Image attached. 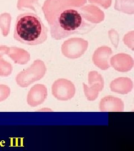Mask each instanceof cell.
<instances>
[{
    "label": "cell",
    "instance_id": "cell-1",
    "mask_svg": "<svg viewBox=\"0 0 134 151\" xmlns=\"http://www.w3.org/2000/svg\"><path fill=\"white\" fill-rule=\"evenodd\" d=\"M87 0H46L42 10L55 40L91 32L103 21V12Z\"/></svg>",
    "mask_w": 134,
    "mask_h": 151
},
{
    "label": "cell",
    "instance_id": "cell-2",
    "mask_svg": "<svg viewBox=\"0 0 134 151\" xmlns=\"http://www.w3.org/2000/svg\"><path fill=\"white\" fill-rule=\"evenodd\" d=\"M48 32V28L37 14L26 12L16 19L14 38L21 43L34 46L44 43Z\"/></svg>",
    "mask_w": 134,
    "mask_h": 151
},
{
    "label": "cell",
    "instance_id": "cell-3",
    "mask_svg": "<svg viewBox=\"0 0 134 151\" xmlns=\"http://www.w3.org/2000/svg\"><path fill=\"white\" fill-rule=\"evenodd\" d=\"M47 68L41 60L35 61L28 69L20 72L16 77V82L20 86L26 87L31 83L42 79L46 73Z\"/></svg>",
    "mask_w": 134,
    "mask_h": 151
},
{
    "label": "cell",
    "instance_id": "cell-4",
    "mask_svg": "<svg viewBox=\"0 0 134 151\" xmlns=\"http://www.w3.org/2000/svg\"><path fill=\"white\" fill-rule=\"evenodd\" d=\"M88 46V42L82 38H71L66 40L62 46V52L65 57L76 59L85 53Z\"/></svg>",
    "mask_w": 134,
    "mask_h": 151
},
{
    "label": "cell",
    "instance_id": "cell-5",
    "mask_svg": "<svg viewBox=\"0 0 134 151\" xmlns=\"http://www.w3.org/2000/svg\"><path fill=\"white\" fill-rule=\"evenodd\" d=\"M52 92L54 97L57 100L68 101L75 96L76 89L71 81L65 78H59L54 82Z\"/></svg>",
    "mask_w": 134,
    "mask_h": 151
},
{
    "label": "cell",
    "instance_id": "cell-6",
    "mask_svg": "<svg viewBox=\"0 0 134 151\" xmlns=\"http://www.w3.org/2000/svg\"><path fill=\"white\" fill-rule=\"evenodd\" d=\"M48 96V90L42 84L34 85L29 92L27 101L31 106H37L43 104Z\"/></svg>",
    "mask_w": 134,
    "mask_h": 151
},
{
    "label": "cell",
    "instance_id": "cell-7",
    "mask_svg": "<svg viewBox=\"0 0 134 151\" xmlns=\"http://www.w3.org/2000/svg\"><path fill=\"white\" fill-rule=\"evenodd\" d=\"M99 107L101 112H123L124 104L118 97L107 96L101 99Z\"/></svg>",
    "mask_w": 134,
    "mask_h": 151
},
{
    "label": "cell",
    "instance_id": "cell-8",
    "mask_svg": "<svg viewBox=\"0 0 134 151\" xmlns=\"http://www.w3.org/2000/svg\"><path fill=\"white\" fill-rule=\"evenodd\" d=\"M112 53L111 49L107 47L98 49L93 54V61L94 64L102 70H107L110 67L109 58Z\"/></svg>",
    "mask_w": 134,
    "mask_h": 151
},
{
    "label": "cell",
    "instance_id": "cell-9",
    "mask_svg": "<svg viewBox=\"0 0 134 151\" xmlns=\"http://www.w3.org/2000/svg\"><path fill=\"white\" fill-rule=\"evenodd\" d=\"M110 88L112 91L126 95L133 90V82L128 77H120L111 82Z\"/></svg>",
    "mask_w": 134,
    "mask_h": 151
},
{
    "label": "cell",
    "instance_id": "cell-10",
    "mask_svg": "<svg viewBox=\"0 0 134 151\" xmlns=\"http://www.w3.org/2000/svg\"><path fill=\"white\" fill-rule=\"evenodd\" d=\"M88 82L91 85V87L90 88L94 91L99 92L101 91L103 88V79L102 76L96 71H92L88 76Z\"/></svg>",
    "mask_w": 134,
    "mask_h": 151
},
{
    "label": "cell",
    "instance_id": "cell-11",
    "mask_svg": "<svg viewBox=\"0 0 134 151\" xmlns=\"http://www.w3.org/2000/svg\"><path fill=\"white\" fill-rule=\"evenodd\" d=\"M83 87H84V91L86 94V97H87V99L90 101L95 100L98 97L99 92H97L92 90L91 89H90L85 83L83 84Z\"/></svg>",
    "mask_w": 134,
    "mask_h": 151
}]
</instances>
